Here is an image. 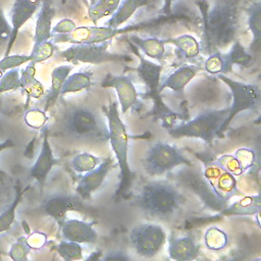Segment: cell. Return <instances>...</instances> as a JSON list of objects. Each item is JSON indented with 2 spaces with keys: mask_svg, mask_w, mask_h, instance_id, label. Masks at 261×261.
I'll list each match as a JSON object with an SVG mask.
<instances>
[{
  "mask_svg": "<svg viewBox=\"0 0 261 261\" xmlns=\"http://www.w3.org/2000/svg\"><path fill=\"white\" fill-rule=\"evenodd\" d=\"M216 76L230 89L232 96V103L228 107V115L218 129L217 136L219 137L225 132L237 114L246 110L256 111L259 109L261 92L259 86L256 84L238 82L226 76L224 73H218Z\"/></svg>",
  "mask_w": 261,
  "mask_h": 261,
  "instance_id": "cell-8",
  "label": "cell"
},
{
  "mask_svg": "<svg viewBox=\"0 0 261 261\" xmlns=\"http://www.w3.org/2000/svg\"><path fill=\"white\" fill-rule=\"evenodd\" d=\"M126 42L133 44L135 47H137L140 51L143 52L144 55L160 60L164 53H165V39H158V38H142L136 35H129L124 38Z\"/></svg>",
  "mask_w": 261,
  "mask_h": 261,
  "instance_id": "cell-24",
  "label": "cell"
},
{
  "mask_svg": "<svg viewBox=\"0 0 261 261\" xmlns=\"http://www.w3.org/2000/svg\"><path fill=\"white\" fill-rule=\"evenodd\" d=\"M163 1V7H162V12L164 15H170L171 14V7H172V2L173 0H162Z\"/></svg>",
  "mask_w": 261,
  "mask_h": 261,
  "instance_id": "cell-51",
  "label": "cell"
},
{
  "mask_svg": "<svg viewBox=\"0 0 261 261\" xmlns=\"http://www.w3.org/2000/svg\"><path fill=\"white\" fill-rule=\"evenodd\" d=\"M102 112L104 113L108 124V142L110 143L119 167V185L115 193V197L118 198L126 193L133 180V173L127 160L128 135L126 126L119 116L117 102H111L107 106H102Z\"/></svg>",
  "mask_w": 261,
  "mask_h": 261,
  "instance_id": "cell-4",
  "label": "cell"
},
{
  "mask_svg": "<svg viewBox=\"0 0 261 261\" xmlns=\"http://www.w3.org/2000/svg\"><path fill=\"white\" fill-rule=\"evenodd\" d=\"M56 44H54L51 40L48 41H44L38 44H34L32 53L30 54L31 56V62L36 64L42 61L47 60L48 58H50L54 51L56 50Z\"/></svg>",
  "mask_w": 261,
  "mask_h": 261,
  "instance_id": "cell-37",
  "label": "cell"
},
{
  "mask_svg": "<svg viewBox=\"0 0 261 261\" xmlns=\"http://www.w3.org/2000/svg\"><path fill=\"white\" fill-rule=\"evenodd\" d=\"M134 251L141 257L151 258L156 256L166 242L163 227L157 223L144 222L132 228L128 234Z\"/></svg>",
  "mask_w": 261,
  "mask_h": 261,
  "instance_id": "cell-11",
  "label": "cell"
},
{
  "mask_svg": "<svg viewBox=\"0 0 261 261\" xmlns=\"http://www.w3.org/2000/svg\"><path fill=\"white\" fill-rule=\"evenodd\" d=\"M11 35V24L7 20L3 9L0 7V44L8 42Z\"/></svg>",
  "mask_w": 261,
  "mask_h": 261,
  "instance_id": "cell-45",
  "label": "cell"
},
{
  "mask_svg": "<svg viewBox=\"0 0 261 261\" xmlns=\"http://www.w3.org/2000/svg\"><path fill=\"white\" fill-rule=\"evenodd\" d=\"M204 244L210 251H220L228 244V236L220 228L211 226L204 234Z\"/></svg>",
  "mask_w": 261,
  "mask_h": 261,
  "instance_id": "cell-34",
  "label": "cell"
},
{
  "mask_svg": "<svg viewBox=\"0 0 261 261\" xmlns=\"http://www.w3.org/2000/svg\"><path fill=\"white\" fill-rule=\"evenodd\" d=\"M47 241L46 234L42 232H34L30 237H27L28 245L31 247V249H40L42 248Z\"/></svg>",
  "mask_w": 261,
  "mask_h": 261,
  "instance_id": "cell-47",
  "label": "cell"
},
{
  "mask_svg": "<svg viewBox=\"0 0 261 261\" xmlns=\"http://www.w3.org/2000/svg\"><path fill=\"white\" fill-rule=\"evenodd\" d=\"M41 2L42 0H14L10 10L11 35L7 42V48L4 56L9 55L19 30L37 12Z\"/></svg>",
  "mask_w": 261,
  "mask_h": 261,
  "instance_id": "cell-16",
  "label": "cell"
},
{
  "mask_svg": "<svg viewBox=\"0 0 261 261\" xmlns=\"http://www.w3.org/2000/svg\"><path fill=\"white\" fill-rule=\"evenodd\" d=\"M120 0H97L93 5H89L88 15L93 24L106 16H111L117 9Z\"/></svg>",
  "mask_w": 261,
  "mask_h": 261,
  "instance_id": "cell-33",
  "label": "cell"
},
{
  "mask_svg": "<svg viewBox=\"0 0 261 261\" xmlns=\"http://www.w3.org/2000/svg\"><path fill=\"white\" fill-rule=\"evenodd\" d=\"M48 116L46 115V112L36 108L29 110L24 115L25 123L33 128H42L45 125Z\"/></svg>",
  "mask_w": 261,
  "mask_h": 261,
  "instance_id": "cell-42",
  "label": "cell"
},
{
  "mask_svg": "<svg viewBox=\"0 0 261 261\" xmlns=\"http://www.w3.org/2000/svg\"><path fill=\"white\" fill-rule=\"evenodd\" d=\"M216 161L229 173L234 175L236 177L241 175L244 171L242 170L237 158L233 155H222L216 158Z\"/></svg>",
  "mask_w": 261,
  "mask_h": 261,
  "instance_id": "cell-44",
  "label": "cell"
},
{
  "mask_svg": "<svg viewBox=\"0 0 261 261\" xmlns=\"http://www.w3.org/2000/svg\"><path fill=\"white\" fill-rule=\"evenodd\" d=\"M108 254L109 255L105 256V259H110V260H112V259H120V260L129 259V257H127L126 255H124L121 252H112V253H108Z\"/></svg>",
  "mask_w": 261,
  "mask_h": 261,
  "instance_id": "cell-50",
  "label": "cell"
},
{
  "mask_svg": "<svg viewBox=\"0 0 261 261\" xmlns=\"http://www.w3.org/2000/svg\"><path fill=\"white\" fill-rule=\"evenodd\" d=\"M128 44H129V47L132 48V51L139 59L137 73L139 75L140 81L148 89L147 95L154 100V107L160 113L172 115L173 114L172 111L169 110L159 99L158 88H159L160 81H161L160 77H161V72L163 70V66L145 58L144 55L141 53V51L137 47H135L130 43H128Z\"/></svg>",
  "mask_w": 261,
  "mask_h": 261,
  "instance_id": "cell-12",
  "label": "cell"
},
{
  "mask_svg": "<svg viewBox=\"0 0 261 261\" xmlns=\"http://www.w3.org/2000/svg\"><path fill=\"white\" fill-rule=\"evenodd\" d=\"M74 65H59L56 66L51 72V87L48 91V94L45 97L44 111H48L60 97V91L63 86L65 79L73 69Z\"/></svg>",
  "mask_w": 261,
  "mask_h": 261,
  "instance_id": "cell-25",
  "label": "cell"
},
{
  "mask_svg": "<svg viewBox=\"0 0 261 261\" xmlns=\"http://www.w3.org/2000/svg\"><path fill=\"white\" fill-rule=\"evenodd\" d=\"M8 186L0 184V212L10 204V192Z\"/></svg>",
  "mask_w": 261,
  "mask_h": 261,
  "instance_id": "cell-49",
  "label": "cell"
},
{
  "mask_svg": "<svg viewBox=\"0 0 261 261\" xmlns=\"http://www.w3.org/2000/svg\"><path fill=\"white\" fill-rule=\"evenodd\" d=\"M179 167V170H177L174 175L178 186L184 187L195 194L205 207L212 211L221 212L226 207L227 202L215 194L205 178L203 171L195 168L193 165H182Z\"/></svg>",
  "mask_w": 261,
  "mask_h": 261,
  "instance_id": "cell-9",
  "label": "cell"
},
{
  "mask_svg": "<svg viewBox=\"0 0 261 261\" xmlns=\"http://www.w3.org/2000/svg\"><path fill=\"white\" fill-rule=\"evenodd\" d=\"M56 251L58 255L66 261L83 259V248L81 244L62 240L57 246Z\"/></svg>",
  "mask_w": 261,
  "mask_h": 261,
  "instance_id": "cell-36",
  "label": "cell"
},
{
  "mask_svg": "<svg viewBox=\"0 0 261 261\" xmlns=\"http://www.w3.org/2000/svg\"><path fill=\"white\" fill-rule=\"evenodd\" d=\"M19 69L17 67L5 71L0 80V95L11 90H20Z\"/></svg>",
  "mask_w": 261,
  "mask_h": 261,
  "instance_id": "cell-39",
  "label": "cell"
},
{
  "mask_svg": "<svg viewBox=\"0 0 261 261\" xmlns=\"http://www.w3.org/2000/svg\"><path fill=\"white\" fill-rule=\"evenodd\" d=\"M110 41L96 44H72L65 50L57 53L58 57L71 64L90 63L101 64L105 62L127 61L129 56L124 54L113 53L108 50Z\"/></svg>",
  "mask_w": 261,
  "mask_h": 261,
  "instance_id": "cell-10",
  "label": "cell"
},
{
  "mask_svg": "<svg viewBox=\"0 0 261 261\" xmlns=\"http://www.w3.org/2000/svg\"><path fill=\"white\" fill-rule=\"evenodd\" d=\"M203 69L215 75L218 73H227L222 52L214 51L210 53V55L204 60Z\"/></svg>",
  "mask_w": 261,
  "mask_h": 261,
  "instance_id": "cell-38",
  "label": "cell"
},
{
  "mask_svg": "<svg viewBox=\"0 0 261 261\" xmlns=\"http://www.w3.org/2000/svg\"><path fill=\"white\" fill-rule=\"evenodd\" d=\"M43 130L44 132H43V142H42L41 151L38 155V158L35 164L32 166L30 170V176L38 182L41 192L43 190L44 184L47 179L49 172L51 171L53 166L58 163V160L55 158L51 145L48 140L49 130L47 127H45Z\"/></svg>",
  "mask_w": 261,
  "mask_h": 261,
  "instance_id": "cell-18",
  "label": "cell"
},
{
  "mask_svg": "<svg viewBox=\"0 0 261 261\" xmlns=\"http://www.w3.org/2000/svg\"><path fill=\"white\" fill-rule=\"evenodd\" d=\"M166 44H172L175 47L176 55L182 59H193L196 58L201 50L199 42L195 37L185 34L175 38L165 39Z\"/></svg>",
  "mask_w": 261,
  "mask_h": 261,
  "instance_id": "cell-29",
  "label": "cell"
},
{
  "mask_svg": "<svg viewBox=\"0 0 261 261\" xmlns=\"http://www.w3.org/2000/svg\"><path fill=\"white\" fill-rule=\"evenodd\" d=\"M199 245L194 238L173 237L168 239V256L175 261H191L198 257Z\"/></svg>",
  "mask_w": 261,
  "mask_h": 261,
  "instance_id": "cell-21",
  "label": "cell"
},
{
  "mask_svg": "<svg viewBox=\"0 0 261 261\" xmlns=\"http://www.w3.org/2000/svg\"><path fill=\"white\" fill-rule=\"evenodd\" d=\"M96 2H97V0H90V5H93Z\"/></svg>",
  "mask_w": 261,
  "mask_h": 261,
  "instance_id": "cell-52",
  "label": "cell"
},
{
  "mask_svg": "<svg viewBox=\"0 0 261 261\" xmlns=\"http://www.w3.org/2000/svg\"><path fill=\"white\" fill-rule=\"evenodd\" d=\"M14 192H15V195H14L13 200L10 202V204L6 208H4L0 212V233L8 230L11 227V225L15 219L16 207L18 206L25 190H22L20 188L19 184L17 182L14 186Z\"/></svg>",
  "mask_w": 261,
  "mask_h": 261,
  "instance_id": "cell-32",
  "label": "cell"
},
{
  "mask_svg": "<svg viewBox=\"0 0 261 261\" xmlns=\"http://www.w3.org/2000/svg\"><path fill=\"white\" fill-rule=\"evenodd\" d=\"M56 10L52 0H42L36 20L34 44H38L51 39L52 20Z\"/></svg>",
  "mask_w": 261,
  "mask_h": 261,
  "instance_id": "cell-23",
  "label": "cell"
},
{
  "mask_svg": "<svg viewBox=\"0 0 261 261\" xmlns=\"http://www.w3.org/2000/svg\"><path fill=\"white\" fill-rule=\"evenodd\" d=\"M31 56L30 55H7L4 56L3 59L0 60V76L3 75V73L11 68L18 67L19 65L30 62Z\"/></svg>",
  "mask_w": 261,
  "mask_h": 261,
  "instance_id": "cell-41",
  "label": "cell"
},
{
  "mask_svg": "<svg viewBox=\"0 0 261 261\" xmlns=\"http://www.w3.org/2000/svg\"><path fill=\"white\" fill-rule=\"evenodd\" d=\"M113 166L112 157H107L104 161L100 162L94 169L85 172L79 179L75 188L76 194L82 199H90L91 195L95 193L104 182L106 176Z\"/></svg>",
  "mask_w": 261,
  "mask_h": 261,
  "instance_id": "cell-17",
  "label": "cell"
},
{
  "mask_svg": "<svg viewBox=\"0 0 261 261\" xmlns=\"http://www.w3.org/2000/svg\"><path fill=\"white\" fill-rule=\"evenodd\" d=\"M101 162L100 158L90 153H79L71 160V167L79 173H85L94 169Z\"/></svg>",
  "mask_w": 261,
  "mask_h": 261,
  "instance_id": "cell-35",
  "label": "cell"
},
{
  "mask_svg": "<svg viewBox=\"0 0 261 261\" xmlns=\"http://www.w3.org/2000/svg\"><path fill=\"white\" fill-rule=\"evenodd\" d=\"M75 22L69 18H63L59 20L52 29V34H67L75 29Z\"/></svg>",
  "mask_w": 261,
  "mask_h": 261,
  "instance_id": "cell-46",
  "label": "cell"
},
{
  "mask_svg": "<svg viewBox=\"0 0 261 261\" xmlns=\"http://www.w3.org/2000/svg\"><path fill=\"white\" fill-rule=\"evenodd\" d=\"M142 165L148 175L157 177L176 167L193 164L176 146L166 142H156L148 148Z\"/></svg>",
  "mask_w": 261,
  "mask_h": 261,
  "instance_id": "cell-7",
  "label": "cell"
},
{
  "mask_svg": "<svg viewBox=\"0 0 261 261\" xmlns=\"http://www.w3.org/2000/svg\"><path fill=\"white\" fill-rule=\"evenodd\" d=\"M83 200L77 194L57 193L46 197L41 204V209L46 215L59 223L65 219V215L69 211L89 212L90 209L84 204Z\"/></svg>",
  "mask_w": 261,
  "mask_h": 261,
  "instance_id": "cell-14",
  "label": "cell"
},
{
  "mask_svg": "<svg viewBox=\"0 0 261 261\" xmlns=\"http://www.w3.org/2000/svg\"><path fill=\"white\" fill-rule=\"evenodd\" d=\"M261 210L260 195L244 196L233 204L225 207L221 213L225 216H249L258 215Z\"/></svg>",
  "mask_w": 261,
  "mask_h": 261,
  "instance_id": "cell-26",
  "label": "cell"
},
{
  "mask_svg": "<svg viewBox=\"0 0 261 261\" xmlns=\"http://www.w3.org/2000/svg\"><path fill=\"white\" fill-rule=\"evenodd\" d=\"M62 133L75 141L105 144L109 129L103 112L89 104L66 105L60 115Z\"/></svg>",
  "mask_w": 261,
  "mask_h": 261,
  "instance_id": "cell-3",
  "label": "cell"
},
{
  "mask_svg": "<svg viewBox=\"0 0 261 261\" xmlns=\"http://www.w3.org/2000/svg\"><path fill=\"white\" fill-rule=\"evenodd\" d=\"M103 88H113L118 97V103L121 113H125L138 104L139 93L130 75L126 74H108L101 82Z\"/></svg>",
  "mask_w": 261,
  "mask_h": 261,
  "instance_id": "cell-15",
  "label": "cell"
},
{
  "mask_svg": "<svg viewBox=\"0 0 261 261\" xmlns=\"http://www.w3.org/2000/svg\"><path fill=\"white\" fill-rule=\"evenodd\" d=\"M172 16L164 15L158 18H154L151 20H146L143 22L128 24L123 28H110L107 25L100 27L98 24L93 25H83L75 27L70 33L67 34H52L51 41L54 44L58 43H71V44H96L102 43L112 40L118 35L136 32L139 30H144L146 28H154L160 24H164L170 19Z\"/></svg>",
  "mask_w": 261,
  "mask_h": 261,
  "instance_id": "cell-5",
  "label": "cell"
},
{
  "mask_svg": "<svg viewBox=\"0 0 261 261\" xmlns=\"http://www.w3.org/2000/svg\"><path fill=\"white\" fill-rule=\"evenodd\" d=\"M234 157L237 158V160L244 172L254 165L255 152L252 149L241 148L236 151Z\"/></svg>",
  "mask_w": 261,
  "mask_h": 261,
  "instance_id": "cell-43",
  "label": "cell"
},
{
  "mask_svg": "<svg viewBox=\"0 0 261 261\" xmlns=\"http://www.w3.org/2000/svg\"><path fill=\"white\" fill-rule=\"evenodd\" d=\"M31 250L32 249L27 242V237H21L16 241V243L11 246L9 250V256L15 261L27 260Z\"/></svg>",
  "mask_w": 261,
  "mask_h": 261,
  "instance_id": "cell-40",
  "label": "cell"
},
{
  "mask_svg": "<svg viewBox=\"0 0 261 261\" xmlns=\"http://www.w3.org/2000/svg\"><path fill=\"white\" fill-rule=\"evenodd\" d=\"M14 144L13 142L10 140V139H6L4 142H1L0 143V152L5 150V149H8V148H11L13 147ZM0 184L1 185H4V186H8L10 187V184H11V178L8 176V174L2 170L0 168Z\"/></svg>",
  "mask_w": 261,
  "mask_h": 261,
  "instance_id": "cell-48",
  "label": "cell"
},
{
  "mask_svg": "<svg viewBox=\"0 0 261 261\" xmlns=\"http://www.w3.org/2000/svg\"><path fill=\"white\" fill-rule=\"evenodd\" d=\"M203 162V174L219 198L227 202L231 197L242 195L236 176L220 166L216 159H205Z\"/></svg>",
  "mask_w": 261,
  "mask_h": 261,
  "instance_id": "cell-13",
  "label": "cell"
},
{
  "mask_svg": "<svg viewBox=\"0 0 261 261\" xmlns=\"http://www.w3.org/2000/svg\"><path fill=\"white\" fill-rule=\"evenodd\" d=\"M161 0H120L117 9L105 22V25L117 29L126 22L135 12L143 7H152Z\"/></svg>",
  "mask_w": 261,
  "mask_h": 261,
  "instance_id": "cell-22",
  "label": "cell"
},
{
  "mask_svg": "<svg viewBox=\"0 0 261 261\" xmlns=\"http://www.w3.org/2000/svg\"><path fill=\"white\" fill-rule=\"evenodd\" d=\"M187 203L179 186L168 179H151L134 193L130 205L146 216L168 219L178 213Z\"/></svg>",
  "mask_w": 261,
  "mask_h": 261,
  "instance_id": "cell-2",
  "label": "cell"
},
{
  "mask_svg": "<svg viewBox=\"0 0 261 261\" xmlns=\"http://www.w3.org/2000/svg\"><path fill=\"white\" fill-rule=\"evenodd\" d=\"M202 69L203 66L195 64H184L178 66L171 73L160 81L158 88L159 94L165 89H169L173 92H181Z\"/></svg>",
  "mask_w": 261,
  "mask_h": 261,
  "instance_id": "cell-20",
  "label": "cell"
},
{
  "mask_svg": "<svg viewBox=\"0 0 261 261\" xmlns=\"http://www.w3.org/2000/svg\"><path fill=\"white\" fill-rule=\"evenodd\" d=\"M242 0H215L213 4L198 0L202 15L205 47L209 53L219 51L238 39Z\"/></svg>",
  "mask_w": 261,
  "mask_h": 261,
  "instance_id": "cell-1",
  "label": "cell"
},
{
  "mask_svg": "<svg viewBox=\"0 0 261 261\" xmlns=\"http://www.w3.org/2000/svg\"><path fill=\"white\" fill-rule=\"evenodd\" d=\"M248 28L253 36L251 50H259L261 40V2L260 0L254 1L246 10Z\"/></svg>",
  "mask_w": 261,
  "mask_h": 261,
  "instance_id": "cell-30",
  "label": "cell"
},
{
  "mask_svg": "<svg viewBox=\"0 0 261 261\" xmlns=\"http://www.w3.org/2000/svg\"><path fill=\"white\" fill-rule=\"evenodd\" d=\"M92 72L88 70H80L74 73H69L65 79L60 91V96L69 93H76L90 88L92 85Z\"/></svg>",
  "mask_w": 261,
  "mask_h": 261,
  "instance_id": "cell-31",
  "label": "cell"
},
{
  "mask_svg": "<svg viewBox=\"0 0 261 261\" xmlns=\"http://www.w3.org/2000/svg\"><path fill=\"white\" fill-rule=\"evenodd\" d=\"M61 237L65 241L79 244H95L99 236L92 223L79 219H64L59 222Z\"/></svg>",
  "mask_w": 261,
  "mask_h": 261,
  "instance_id": "cell-19",
  "label": "cell"
},
{
  "mask_svg": "<svg viewBox=\"0 0 261 261\" xmlns=\"http://www.w3.org/2000/svg\"><path fill=\"white\" fill-rule=\"evenodd\" d=\"M35 65L30 61V64L19 72L20 90L27 95L28 99H40L45 93L43 85L36 79Z\"/></svg>",
  "mask_w": 261,
  "mask_h": 261,
  "instance_id": "cell-28",
  "label": "cell"
},
{
  "mask_svg": "<svg viewBox=\"0 0 261 261\" xmlns=\"http://www.w3.org/2000/svg\"><path fill=\"white\" fill-rule=\"evenodd\" d=\"M227 115L228 108L204 110L193 119L169 127L168 134L173 138H196L211 144Z\"/></svg>",
  "mask_w": 261,
  "mask_h": 261,
  "instance_id": "cell-6",
  "label": "cell"
},
{
  "mask_svg": "<svg viewBox=\"0 0 261 261\" xmlns=\"http://www.w3.org/2000/svg\"><path fill=\"white\" fill-rule=\"evenodd\" d=\"M222 55L227 73L232 70L233 65L241 67H250L254 63V56L246 50V48L243 46L239 39L234 40L231 43L229 51L226 53H222Z\"/></svg>",
  "mask_w": 261,
  "mask_h": 261,
  "instance_id": "cell-27",
  "label": "cell"
}]
</instances>
